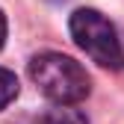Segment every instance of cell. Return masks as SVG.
<instances>
[{"instance_id":"5b68a950","label":"cell","mask_w":124,"mask_h":124,"mask_svg":"<svg viewBox=\"0 0 124 124\" xmlns=\"http://www.w3.org/2000/svg\"><path fill=\"white\" fill-rule=\"evenodd\" d=\"M3 41H6V15L0 12V47H3Z\"/></svg>"},{"instance_id":"277c9868","label":"cell","mask_w":124,"mask_h":124,"mask_svg":"<svg viewBox=\"0 0 124 124\" xmlns=\"http://www.w3.org/2000/svg\"><path fill=\"white\" fill-rule=\"evenodd\" d=\"M15 98H18V77L9 68H0V109H6Z\"/></svg>"},{"instance_id":"6da1fadb","label":"cell","mask_w":124,"mask_h":124,"mask_svg":"<svg viewBox=\"0 0 124 124\" xmlns=\"http://www.w3.org/2000/svg\"><path fill=\"white\" fill-rule=\"evenodd\" d=\"M30 77L44 92V98L59 106H74L92 92L86 68L65 53H39L30 62Z\"/></svg>"},{"instance_id":"3957f363","label":"cell","mask_w":124,"mask_h":124,"mask_svg":"<svg viewBox=\"0 0 124 124\" xmlns=\"http://www.w3.org/2000/svg\"><path fill=\"white\" fill-rule=\"evenodd\" d=\"M41 124H89V118L80 109H74V106H59L56 103V109H50L44 115Z\"/></svg>"},{"instance_id":"7a4b0ae2","label":"cell","mask_w":124,"mask_h":124,"mask_svg":"<svg viewBox=\"0 0 124 124\" xmlns=\"http://www.w3.org/2000/svg\"><path fill=\"white\" fill-rule=\"evenodd\" d=\"M71 36L80 44V50H86V56H92V62H98L103 68H124V47L121 39L115 33V27L95 9H77L71 15Z\"/></svg>"}]
</instances>
